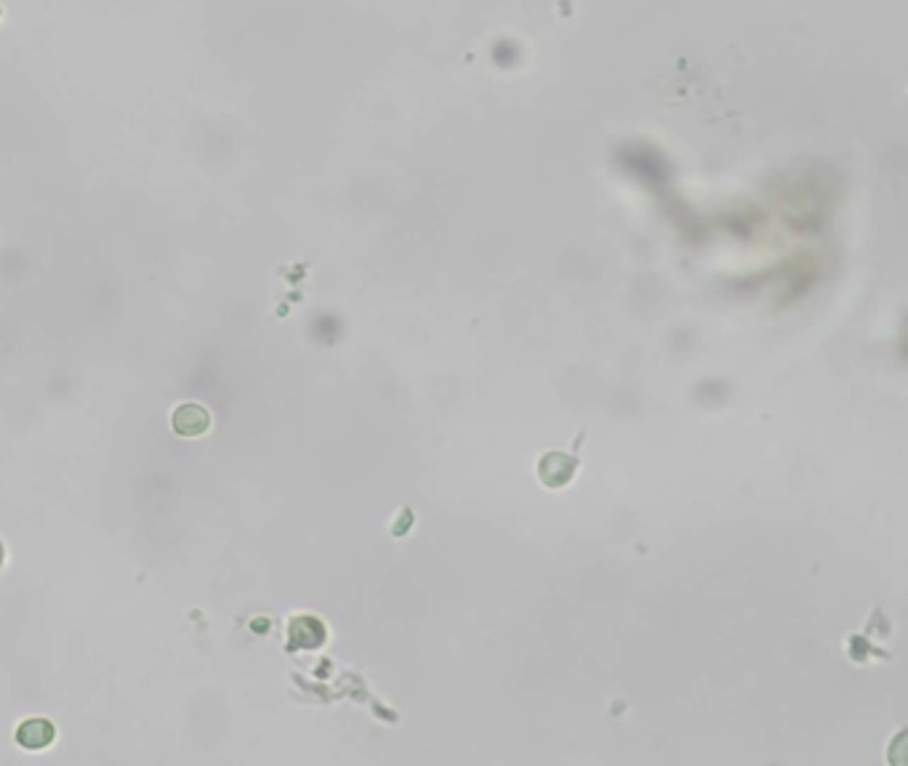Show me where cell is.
<instances>
[{
  "label": "cell",
  "instance_id": "obj_1",
  "mask_svg": "<svg viewBox=\"0 0 908 766\" xmlns=\"http://www.w3.org/2000/svg\"><path fill=\"white\" fill-rule=\"evenodd\" d=\"M171 426L179 437H200L211 429V413L203 405H179L171 415Z\"/></svg>",
  "mask_w": 908,
  "mask_h": 766
},
{
  "label": "cell",
  "instance_id": "obj_2",
  "mask_svg": "<svg viewBox=\"0 0 908 766\" xmlns=\"http://www.w3.org/2000/svg\"><path fill=\"white\" fill-rule=\"evenodd\" d=\"M57 737V729L48 718H27L19 729H16V743L27 751H40L48 748Z\"/></svg>",
  "mask_w": 908,
  "mask_h": 766
}]
</instances>
